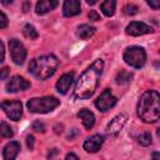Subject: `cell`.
I'll return each mask as SVG.
<instances>
[{"label": "cell", "instance_id": "obj_1", "mask_svg": "<svg viewBox=\"0 0 160 160\" xmlns=\"http://www.w3.org/2000/svg\"><path fill=\"white\" fill-rule=\"evenodd\" d=\"M102 68H104L102 60L98 59L81 74V76L76 81V86L74 90L75 98L88 99L95 92L100 76L102 74Z\"/></svg>", "mask_w": 160, "mask_h": 160}, {"label": "cell", "instance_id": "obj_2", "mask_svg": "<svg viewBox=\"0 0 160 160\" xmlns=\"http://www.w3.org/2000/svg\"><path fill=\"white\" fill-rule=\"evenodd\" d=\"M138 116L145 122H155L160 118V96L156 90L145 91L138 104Z\"/></svg>", "mask_w": 160, "mask_h": 160}, {"label": "cell", "instance_id": "obj_3", "mask_svg": "<svg viewBox=\"0 0 160 160\" xmlns=\"http://www.w3.org/2000/svg\"><path fill=\"white\" fill-rule=\"evenodd\" d=\"M59 60L54 55H44L39 56L30 61L29 64V71L38 79L45 80L50 78L55 70L58 69Z\"/></svg>", "mask_w": 160, "mask_h": 160}, {"label": "cell", "instance_id": "obj_4", "mask_svg": "<svg viewBox=\"0 0 160 160\" xmlns=\"http://www.w3.org/2000/svg\"><path fill=\"white\" fill-rule=\"evenodd\" d=\"M59 105H60V100L54 96L34 98V99H30L26 104L29 111L36 112V114H45V112L52 111Z\"/></svg>", "mask_w": 160, "mask_h": 160}, {"label": "cell", "instance_id": "obj_5", "mask_svg": "<svg viewBox=\"0 0 160 160\" xmlns=\"http://www.w3.org/2000/svg\"><path fill=\"white\" fill-rule=\"evenodd\" d=\"M124 60L128 65L132 66V68H141L145 61H146V54L145 50L140 46H131L128 48L126 51L124 52Z\"/></svg>", "mask_w": 160, "mask_h": 160}, {"label": "cell", "instance_id": "obj_6", "mask_svg": "<svg viewBox=\"0 0 160 160\" xmlns=\"http://www.w3.org/2000/svg\"><path fill=\"white\" fill-rule=\"evenodd\" d=\"M0 108L5 111L9 119L18 121L22 115V105L19 100H5L0 102Z\"/></svg>", "mask_w": 160, "mask_h": 160}, {"label": "cell", "instance_id": "obj_7", "mask_svg": "<svg viewBox=\"0 0 160 160\" xmlns=\"http://www.w3.org/2000/svg\"><path fill=\"white\" fill-rule=\"evenodd\" d=\"M9 48H10V54H11L12 61L16 65H21L26 58V50H25V46L22 45V42L16 39H11L9 41Z\"/></svg>", "mask_w": 160, "mask_h": 160}, {"label": "cell", "instance_id": "obj_8", "mask_svg": "<svg viewBox=\"0 0 160 160\" xmlns=\"http://www.w3.org/2000/svg\"><path fill=\"white\" fill-rule=\"evenodd\" d=\"M116 104V98L111 94L110 89H105L99 98L95 100V106L98 108V110L100 111H108L109 109H111L114 105Z\"/></svg>", "mask_w": 160, "mask_h": 160}, {"label": "cell", "instance_id": "obj_9", "mask_svg": "<svg viewBox=\"0 0 160 160\" xmlns=\"http://www.w3.org/2000/svg\"><path fill=\"white\" fill-rule=\"evenodd\" d=\"M152 31H154V29L142 21H132L126 26V34H129L131 36H140V35H145V34H151Z\"/></svg>", "mask_w": 160, "mask_h": 160}, {"label": "cell", "instance_id": "obj_10", "mask_svg": "<svg viewBox=\"0 0 160 160\" xmlns=\"http://www.w3.org/2000/svg\"><path fill=\"white\" fill-rule=\"evenodd\" d=\"M30 88V82L24 79L22 76L15 75L10 79V81L6 84V91L8 92H18V91H22Z\"/></svg>", "mask_w": 160, "mask_h": 160}, {"label": "cell", "instance_id": "obj_11", "mask_svg": "<svg viewBox=\"0 0 160 160\" xmlns=\"http://www.w3.org/2000/svg\"><path fill=\"white\" fill-rule=\"evenodd\" d=\"M102 142H104V136L100 134H95V135H92L85 140L84 150L88 152H96L98 150H100Z\"/></svg>", "mask_w": 160, "mask_h": 160}, {"label": "cell", "instance_id": "obj_12", "mask_svg": "<svg viewBox=\"0 0 160 160\" xmlns=\"http://www.w3.org/2000/svg\"><path fill=\"white\" fill-rule=\"evenodd\" d=\"M126 120H128V116H126L125 114H120V115L115 116V118L110 121V124L108 125L106 131H108L109 134L116 135V134H118V132H120V130L124 128V125H125Z\"/></svg>", "mask_w": 160, "mask_h": 160}, {"label": "cell", "instance_id": "obj_13", "mask_svg": "<svg viewBox=\"0 0 160 160\" xmlns=\"http://www.w3.org/2000/svg\"><path fill=\"white\" fill-rule=\"evenodd\" d=\"M62 12L65 16H75L81 12V4L79 0H66L62 6Z\"/></svg>", "mask_w": 160, "mask_h": 160}, {"label": "cell", "instance_id": "obj_14", "mask_svg": "<svg viewBox=\"0 0 160 160\" xmlns=\"http://www.w3.org/2000/svg\"><path fill=\"white\" fill-rule=\"evenodd\" d=\"M72 80H74V74L72 72H68V74H64L62 76H60V79L58 80L56 82V90L60 92V94H66L68 90L70 89L71 84H72Z\"/></svg>", "mask_w": 160, "mask_h": 160}, {"label": "cell", "instance_id": "obj_15", "mask_svg": "<svg viewBox=\"0 0 160 160\" xmlns=\"http://www.w3.org/2000/svg\"><path fill=\"white\" fill-rule=\"evenodd\" d=\"M56 6H58L56 0H40L36 2L35 11L38 15H44V14L49 12L50 10H54Z\"/></svg>", "mask_w": 160, "mask_h": 160}, {"label": "cell", "instance_id": "obj_16", "mask_svg": "<svg viewBox=\"0 0 160 160\" xmlns=\"http://www.w3.org/2000/svg\"><path fill=\"white\" fill-rule=\"evenodd\" d=\"M20 151V144L18 141H10L2 151L4 160H15L18 152Z\"/></svg>", "mask_w": 160, "mask_h": 160}, {"label": "cell", "instance_id": "obj_17", "mask_svg": "<svg viewBox=\"0 0 160 160\" xmlns=\"http://www.w3.org/2000/svg\"><path fill=\"white\" fill-rule=\"evenodd\" d=\"M78 116L82 120V124H84V126H85L88 130H90V129L94 126V124H95V116H94V114H92L90 110H88V109H81V110L78 112Z\"/></svg>", "mask_w": 160, "mask_h": 160}, {"label": "cell", "instance_id": "obj_18", "mask_svg": "<svg viewBox=\"0 0 160 160\" xmlns=\"http://www.w3.org/2000/svg\"><path fill=\"white\" fill-rule=\"evenodd\" d=\"M95 28L91 26V25H88V24H82L78 28V35L81 38V39H89L91 38L94 34H95Z\"/></svg>", "mask_w": 160, "mask_h": 160}, {"label": "cell", "instance_id": "obj_19", "mask_svg": "<svg viewBox=\"0 0 160 160\" xmlns=\"http://www.w3.org/2000/svg\"><path fill=\"white\" fill-rule=\"evenodd\" d=\"M115 6H116V1L114 0H106L100 5L101 11L104 12V15L106 16H112L115 12Z\"/></svg>", "mask_w": 160, "mask_h": 160}, {"label": "cell", "instance_id": "obj_20", "mask_svg": "<svg viewBox=\"0 0 160 160\" xmlns=\"http://www.w3.org/2000/svg\"><path fill=\"white\" fill-rule=\"evenodd\" d=\"M12 135H14V132H12L11 128L6 122L1 121L0 122V141L2 139H10V138H12Z\"/></svg>", "mask_w": 160, "mask_h": 160}, {"label": "cell", "instance_id": "obj_21", "mask_svg": "<svg viewBox=\"0 0 160 160\" xmlns=\"http://www.w3.org/2000/svg\"><path fill=\"white\" fill-rule=\"evenodd\" d=\"M22 34H24L26 38H29L30 40L38 39V36H39V34H38V31L35 30V28H34L32 25H30V24H26V25L24 26V29H22Z\"/></svg>", "mask_w": 160, "mask_h": 160}, {"label": "cell", "instance_id": "obj_22", "mask_svg": "<svg viewBox=\"0 0 160 160\" xmlns=\"http://www.w3.org/2000/svg\"><path fill=\"white\" fill-rule=\"evenodd\" d=\"M132 74L126 71V70H121L118 75H116V84H126L131 80Z\"/></svg>", "mask_w": 160, "mask_h": 160}, {"label": "cell", "instance_id": "obj_23", "mask_svg": "<svg viewBox=\"0 0 160 160\" xmlns=\"http://www.w3.org/2000/svg\"><path fill=\"white\" fill-rule=\"evenodd\" d=\"M151 141H152V139H151L150 132H144V134H141V135L138 138V142H139L140 145H142V146L150 145Z\"/></svg>", "mask_w": 160, "mask_h": 160}, {"label": "cell", "instance_id": "obj_24", "mask_svg": "<svg viewBox=\"0 0 160 160\" xmlns=\"http://www.w3.org/2000/svg\"><path fill=\"white\" fill-rule=\"evenodd\" d=\"M138 10H139V8L134 4H128L124 6V12L126 15H135V14H138Z\"/></svg>", "mask_w": 160, "mask_h": 160}, {"label": "cell", "instance_id": "obj_25", "mask_svg": "<svg viewBox=\"0 0 160 160\" xmlns=\"http://www.w3.org/2000/svg\"><path fill=\"white\" fill-rule=\"evenodd\" d=\"M31 128H32V130H35V131H38V132H44V131L46 130L45 125H44L41 121H39V120L34 121L32 125H31Z\"/></svg>", "mask_w": 160, "mask_h": 160}, {"label": "cell", "instance_id": "obj_26", "mask_svg": "<svg viewBox=\"0 0 160 160\" xmlns=\"http://www.w3.org/2000/svg\"><path fill=\"white\" fill-rule=\"evenodd\" d=\"M8 26V16L0 11V29H4Z\"/></svg>", "mask_w": 160, "mask_h": 160}, {"label": "cell", "instance_id": "obj_27", "mask_svg": "<svg viewBox=\"0 0 160 160\" xmlns=\"http://www.w3.org/2000/svg\"><path fill=\"white\" fill-rule=\"evenodd\" d=\"M9 72H10V70H9V68H1L0 69V80H5L8 76H9Z\"/></svg>", "mask_w": 160, "mask_h": 160}, {"label": "cell", "instance_id": "obj_28", "mask_svg": "<svg viewBox=\"0 0 160 160\" xmlns=\"http://www.w3.org/2000/svg\"><path fill=\"white\" fill-rule=\"evenodd\" d=\"M89 19H90L91 21H99V20H100V15H99L95 10H91V11L89 12Z\"/></svg>", "mask_w": 160, "mask_h": 160}, {"label": "cell", "instance_id": "obj_29", "mask_svg": "<svg viewBox=\"0 0 160 160\" xmlns=\"http://www.w3.org/2000/svg\"><path fill=\"white\" fill-rule=\"evenodd\" d=\"M26 145H28V148H29L30 150L34 149V136H32V135H29V136L26 138Z\"/></svg>", "mask_w": 160, "mask_h": 160}, {"label": "cell", "instance_id": "obj_30", "mask_svg": "<svg viewBox=\"0 0 160 160\" xmlns=\"http://www.w3.org/2000/svg\"><path fill=\"white\" fill-rule=\"evenodd\" d=\"M4 58H5V49H4V44L0 41V62L4 61Z\"/></svg>", "mask_w": 160, "mask_h": 160}, {"label": "cell", "instance_id": "obj_31", "mask_svg": "<svg viewBox=\"0 0 160 160\" xmlns=\"http://www.w3.org/2000/svg\"><path fill=\"white\" fill-rule=\"evenodd\" d=\"M148 5L151 6V8L155 9V10H158V9L160 8V2H159V1H151V0H150V1H148Z\"/></svg>", "mask_w": 160, "mask_h": 160}, {"label": "cell", "instance_id": "obj_32", "mask_svg": "<svg viewBox=\"0 0 160 160\" xmlns=\"http://www.w3.org/2000/svg\"><path fill=\"white\" fill-rule=\"evenodd\" d=\"M65 160H79V158H78L75 154L70 152V154H68V155H66V159H65Z\"/></svg>", "mask_w": 160, "mask_h": 160}, {"label": "cell", "instance_id": "obj_33", "mask_svg": "<svg viewBox=\"0 0 160 160\" xmlns=\"http://www.w3.org/2000/svg\"><path fill=\"white\" fill-rule=\"evenodd\" d=\"M152 160H160V154L158 151L152 152Z\"/></svg>", "mask_w": 160, "mask_h": 160}, {"label": "cell", "instance_id": "obj_34", "mask_svg": "<svg viewBox=\"0 0 160 160\" xmlns=\"http://www.w3.org/2000/svg\"><path fill=\"white\" fill-rule=\"evenodd\" d=\"M55 154H58V149H52V151L48 154V158H52Z\"/></svg>", "mask_w": 160, "mask_h": 160}, {"label": "cell", "instance_id": "obj_35", "mask_svg": "<svg viewBox=\"0 0 160 160\" xmlns=\"http://www.w3.org/2000/svg\"><path fill=\"white\" fill-rule=\"evenodd\" d=\"M29 8H30V2H25L24 4V11H28Z\"/></svg>", "mask_w": 160, "mask_h": 160}, {"label": "cell", "instance_id": "obj_36", "mask_svg": "<svg viewBox=\"0 0 160 160\" xmlns=\"http://www.w3.org/2000/svg\"><path fill=\"white\" fill-rule=\"evenodd\" d=\"M86 2H88L89 5H94V4H96L98 1H96V0H86Z\"/></svg>", "mask_w": 160, "mask_h": 160}]
</instances>
